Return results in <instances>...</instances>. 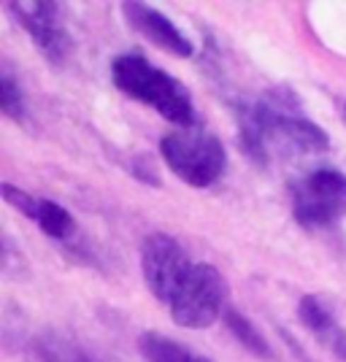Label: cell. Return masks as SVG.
<instances>
[{"instance_id": "1", "label": "cell", "mask_w": 346, "mask_h": 362, "mask_svg": "<svg viewBox=\"0 0 346 362\" xmlns=\"http://www.w3.org/2000/svg\"><path fill=\"white\" fill-rule=\"evenodd\" d=\"M141 273L149 292L187 330H206L225 317L227 281L214 265L195 259L173 235L151 233L141 243Z\"/></svg>"}, {"instance_id": "2", "label": "cell", "mask_w": 346, "mask_h": 362, "mask_svg": "<svg viewBox=\"0 0 346 362\" xmlns=\"http://www.w3.org/2000/svg\"><path fill=\"white\" fill-rule=\"evenodd\" d=\"M236 122L243 154L260 168L330 149L328 133L303 114L289 90H268L236 103Z\"/></svg>"}, {"instance_id": "3", "label": "cell", "mask_w": 346, "mask_h": 362, "mask_svg": "<svg viewBox=\"0 0 346 362\" xmlns=\"http://www.w3.org/2000/svg\"><path fill=\"white\" fill-rule=\"evenodd\" d=\"M111 81L114 87L133 98L138 103L157 111L163 119L173 122L176 127H197L195 100L190 90L176 76L151 65L141 54H120L111 62Z\"/></svg>"}, {"instance_id": "4", "label": "cell", "mask_w": 346, "mask_h": 362, "mask_svg": "<svg viewBox=\"0 0 346 362\" xmlns=\"http://www.w3.org/2000/svg\"><path fill=\"white\" fill-rule=\"evenodd\" d=\"M160 157L184 184L206 189L225 176L227 151L222 141L203 127H184L160 141Z\"/></svg>"}, {"instance_id": "5", "label": "cell", "mask_w": 346, "mask_h": 362, "mask_svg": "<svg viewBox=\"0 0 346 362\" xmlns=\"http://www.w3.org/2000/svg\"><path fill=\"white\" fill-rule=\"evenodd\" d=\"M289 209L306 230H328L346 219V173L316 168L289 184Z\"/></svg>"}, {"instance_id": "6", "label": "cell", "mask_w": 346, "mask_h": 362, "mask_svg": "<svg viewBox=\"0 0 346 362\" xmlns=\"http://www.w3.org/2000/svg\"><path fill=\"white\" fill-rule=\"evenodd\" d=\"M6 14L14 19L22 30L33 38L35 49L52 65H62L71 57V33L62 25V8L54 0H35V3H6Z\"/></svg>"}, {"instance_id": "7", "label": "cell", "mask_w": 346, "mask_h": 362, "mask_svg": "<svg viewBox=\"0 0 346 362\" xmlns=\"http://www.w3.org/2000/svg\"><path fill=\"white\" fill-rule=\"evenodd\" d=\"M3 200L14 206L19 214H25L41 233H46L52 241L68 243L76 235V216L57 200L41 195H30L14 184H3Z\"/></svg>"}, {"instance_id": "8", "label": "cell", "mask_w": 346, "mask_h": 362, "mask_svg": "<svg viewBox=\"0 0 346 362\" xmlns=\"http://www.w3.org/2000/svg\"><path fill=\"white\" fill-rule=\"evenodd\" d=\"M122 16L133 30L141 33L146 41L160 46L168 54H176V57H192L195 54V44L163 11L151 8L146 3H122Z\"/></svg>"}, {"instance_id": "9", "label": "cell", "mask_w": 346, "mask_h": 362, "mask_svg": "<svg viewBox=\"0 0 346 362\" xmlns=\"http://www.w3.org/2000/svg\"><path fill=\"white\" fill-rule=\"evenodd\" d=\"M298 319L303 327L316 338L319 346H325L330 354L346 362V327L338 322L330 303L316 298V295H303L298 303Z\"/></svg>"}, {"instance_id": "10", "label": "cell", "mask_w": 346, "mask_h": 362, "mask_svg": "<svg viewBox=\"0 0 346 362\" xmlns=\"http://www.w3.org/2000/svg\"><path fill=\"white\" fill-rule=\"evenodd\" d=\"M138 351L146 362H211L190 346L151 330L138 335Z\"/></svg>"}, {"instance_id": "11", "label": "cell", "mask_w": 346, "mask_h": 362, "mask_svg": "<svg viewBox=\"0 0 346 362\" xmlns=\"http://www.w3.org/2000/svg\"><path fill=\"white\" fill-rule=\"evenodd\" d=\"M30 351L41 362H98L81 344L57 332H41L30 344Z\"/></svg>"}, {"instance_id": "12", "label": "cell", "mask_w": 346, "mask_h": 362, "mask_svg": "<svg viewBox=\"0 0 346 362\" xmlns=\"http://www.w3.org/2000/svg\"><path fill=\"white\" fill-rule=\"evenodd\" d=\"M222 322H225L227 332H230V335H233L249 354H255V357H260V360H276V351H273V346L268 344V338L260 332V327H257L255 322L246 317L243 311H238V308H227Z\"/></svg>"}, {"instance_id": "13", "label": "cell", "mask_w": 346, "mask_h": 362, "mask_svg": "<svg viewBox=\"0 0 346 362\" xmlns=\"http://www.w3.org/2000/svg\"><path fill=\"white\" fill-rule=\"evenodd\" d=\"M0 108H3V117H8L11 122L22 124L28 119L25 92H22V84L8 65H3V71H0Z\"/></svg>"}, {"instance_id": "14", "label": "cell", "mask_w": 346, "mask_h": 362, "mask_svg": "<svg viewBox=\"0 0 346 362\" xmlns=\"http://www.w3.org/2000/svg\"><path fill=\"white\" fill-rule=\"evenodd\" d=\"M344 117H346V106H344Z\"/></svg>"}]
</instances>
